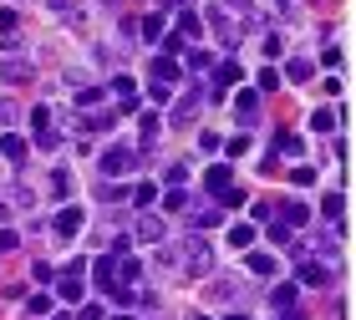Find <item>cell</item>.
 Listing matches in <instances>:
<instances>
[{"label":"cell","instance_id":"11","mask_svg":"<svg viewBox=\"0 0 356 320\" xmlns=\"http://www.w3.org/2000/svg\"><path fill=\"white\" fill-rule=\"evenodd\" d=\"M138 239H143V244H163V219L143 214V219H138Z\"/></svg>","mask_w":356,"mask_h":320},{"label":"cell","instance_id":"25","mask_svg":"<svg viewBox=\"0 0 356 320\" xmlns=\"http://www.w3.org/2000/svg\"><path fill=\"white\" fill-rule=\"evenodd\" d=\"M275 148H280L285 158H300V153H305V142H300L296 133H285V137H275Z\"/></svg>","mask_w":356,"mask_h":320},{"label":"cell","instance_id":"27","mask_svg":"<svg viewBox=\"0 0 356 320\" xmlns=\"http://www.w3.org/2000/svg\"><path fill=\"white\" fill-rule=\"evenodd\" d=\"M112 122H118V112H87V127H92V133H107Z\"/></svg>","mask_w":356,"mask_h":320},{"label":"cell","instance_id":"6","mask_svg":"<svg viewBox=\"0 0 356 320\" xmlns=\"http://www.w3.org/2000/svg\"><path fill=\"white\" fill-rule=\"evenodd\" d=\"M97 290L102 295L118 290V254H102V260H97Z\"/></svg>","mask_w":356,"mask_h":320},{"label":"cell","instance_id":"24","mask_svg":"<svg viewBox=\"0 0 356 320\" xmlns=\"http://www.w3.org/2000/svg\"><path fill=\"white\" fill-rule=\"evenodd\" d=\"M0 76H6V82H31V67H26V61H6Z\"/></svg>","mask_w":356,"mask_h":320},{"label":"cell","instance_id":"46","mask_svg":"<svg viewBox=\"0 0 356 320\" xmlns=\"http://www.w3.org/2000/svg\"><path fill=\"white\" fill-rule=\"evenodd\" d=\"M0 31H6V36H15V10H0Z\"/></svg>","mask_w":356,"mask_h":320},{"label":"cell","instance_id":"15","mask_svg":"<svg viewBox=\"0 0 356 320\" xmlns=\"http://www.w3.org/2000/svg\"><path fill=\"white\" fill-rule=\"evenodd\" d=\"M326 280H331V269H326V264L300 260V285H326Z\"/></svg>","mask_w":356,"mask_h":320},{"label":"cell","instance_id":"20","mask_svg":"<svg viewBox=\"0 0 356 320\" xmlns=\"http://www.w3.org/2000/svg\"><path fill=\"white\" fill-rule=\"evenodd\" d=\"M178 36H184V41L204 36V21H199V15H193V10H184V21H178Z\"/></svg>","mask_w":356,"mask_h":320},{"label":"cell","instance_id":"40","mask_svg":"<svg viewBox=\"0 0 356 320\" xmlns=\"http://www.w3.org/2000/svg\"><path fill=\"white\" fill-rule=\"evenodd\" d=\"M184 203H188V199H184V188H173V194L163 199V209H168V214H178V209H184Z\"/></svg>","mask_w":356,"mask_h":320},{"label":"cell","instance_id":"28","mask_svg":"<svg viewBox=\"0 0 356 320\" xmlns=\"http://www.w3.org/2000/svg\"><path fill=\"white\" fill-rule=\"evenodd\" d=\"M51 194H56V199H67V194H72V173H67V168H56V173H51Z\"/></svg>","mask_w":356,"mask_h":320},{"label":"cell","instance_id":"34","mask_svg":"<svg viewBox=\"0 0 356 320\" xmlns=\"http://www.w3.org/2000/svg\"><path fill=\"white\" fill-rule=\"evenodd\" d=\"M219 203H224V209H239V203H245V188H224Z\"/></svg>","mask_w":356,"mask_h":320},{"label":"cell","instance_id":"2","mask_svg":"<svg viewBox=\"0 0 356 320\" xmlns=\"http://www.w3.org/2000/svg\"><path fill=\"white\" fill-rule=\"evenodd\" d=\"M82 269H87V264H82V260H76V264L67 269V275H61V280H56V295H61V300H67V305H82V295H87V280H82Z\"/></svg>","mask_w":356,"mask_h":320},{"label":"cell","instance_id":"31","mask_svg":"<svg viewBox=\"0 0 356 320\" xmlns=\"http://www.w3.org/2000/svg\"><path fill=\"white\" fill-rule=\"evenodd\" d=\"M311 127H316V133H331V127H336V112H326V107H321L316 117H311Z\"/></svg>","mask_w":356,"mask_h":320},{"label":"cell","instance_id":"17","mask_svg":"<svg viewBox=\"0 0 356 320\" xmlns=\"http://www.w3.org/2000/svg\"><path fill=\"white\" fill-rule=\"evenodd\" d=\"M239 82V61H219V67H214V87L224 92V87H234Z\"/></svg>","mask_w":356,"mask_h":320},{"label":"cell","instance_id":"4","mask_svg":"<svg viewBox=\"0 0 356 320\" xmlns=\"http://www.w3.org/2000/svg\"><path fill=\"white\" fill-rule=\"evenodd\" d=\"M209 26H214V36H219L224 46H239V36H245V26H234L229 10H209Z\"/></svg>","mask_w":356,"mask_h":320},{"label":"cell","instance_id":"13","mask_svg":"<svg viewBox=\"0 0 356 320\" xmlns=\"http://www.w3.org/2000/svg\"><path fill=\"white\" fill-rule=\"evenodd\" d=\"M26 148H31V142H26L21 133H6V137H0V153H6L10 163H26Z\"/></svg>","mask_w":356,"mask_h":320},{"label":"cell","instance_id":"23","mask_svg":"<svg viewBox=\"0 0 356 320\" xmlns=\"http://www.w3.org/2000/svg\"><path fill=\"white\" fill-rule=\"evenodd\" d=\"M229 244H234V249H250V244H254V224H234V229H229Z\"/></svg>","mask_w":356,"mask_h":320},{"label":"cell","instance_id":"51","mask_svg":"<svg viewBox=\"0 0 356 320\" xmlns=\"http://www.w3.org/2000/svg\"><path fill=\"white\" fill-rule=\"evenodd\" d=\"M275 6H280V10H285V0H275Z\"/></svg>","mask_w":356,"mask_h":320},{"label":"cell","instance_id":"7","mask_svg":"<svg viewBox=\"0 0 356 320\" xmlns=\"http://www.w3.org/2000/svg\"><path fill=\"white\" fill-rule=\"evenodd\" d=\"M234 117H239V127H250L254 117H260V97H254V92H239L234 97Z\"/></svg>","mask_w":356,"mask_h":320},{"label":"cell","instance_id":"42","mask_svg":"<svg viewBox=\"0 0 356 320\" xmlns=\"http://www.w3.org/2000/svg\"><path fill=\"white\" fill-rule=\"evenodd\" d=\"M290 183L305 188V183H316V173H311V168H296V173H290Z\"/></svg>","mask_w":356,"mask_h":320},{"label":"cell","instance_id":"18","mask_svg":"<svg viewBox=\"0 0 356 320\" xmlns=\"http://www.w3.org/2000/svg\"><path fill=\"white\" fill-rule=\"evenodd\" d=\"M193 112H199V92H188V97L173 107V122H178V127H184V122H193Z\"/></svg>","mask_w":356,"mask_h":320},{"label":"cell","instance_id":"19","mask_svg":"<svg viewBox=\"0 0 356 320\" xmlns=\"http://www.w3.org/2000/svg\"><path fill=\"white\" fill-rule=\"evenodd\" d=\"M158 133H163V117H158V112H143V148H153Z\"/></svg>","mask_w":356,"mask_h":320},{"label":"cell","instance_id":"33","mask_svg":"<svg viewBox=\"0 0 356 320\" xmlns=\"http://www.w3.org/2000/svg\"><path fill=\"white\" fill-rule=\"evenodd\" d=\"M214 224H219V209H199L193 214V229H214Z\"/></svg>","mask_w":356,"mask_h":320},{"label":"cell","instance_id":"36","mask_svg":"<svg viewBox=\"0 0 356 320\" xmlns=\"http://www.w3.org/2000/svg\"><path fill=\"white\" fill-rule=\"evenodd\" d=\"M31 280H36V285H51L56 269H51V264H31Z\"/></svg>","mask_w":356,"mask_h":320},{"label":"cell","instance_id":"8","mask_svg":"<svg viewBox=\"0 0 356 320\" xmlns=\"http://www.w3.org/2000/svg\"><path fill=\"white\" fill-rule=\"evenodd\" d=\"M112 97H118V112H133V107H138V87H133V76H118V82H112Z\"/></svg>","mask_w":356,"mask_h":320},{"label":"cell","instance_id":"38","mask_svg":"<svg viewBox=\"0 0 356 320\" xmlns=\"http://www.w3.org/2000/svg\"><path fill=\"white\" fill-rule=\"evenodd\" d=\"M275 87H280V71L265 67V71H260V92H275Z\"/></svg>","mask_w":356,"mask_h":320},{"label":"cell","instance_id":"30","mask_svg":"<svg viewBox=\"0 0 356 320\" xmlns=\"http://www.w3.org/2000/svg\"><path fill=\"white\" fill-rule=\"evenodd\" d=\"M26 310H31V315H51V295H41V290H36V295L26 300Z\"/></svg>","mask_w":356,"mask_h":320},{"label":"cell","instance_id":"35","mask_svg":"<svg viewBox=\"0 0 356 320\" xmlns=\"http://www.w3.org/2000/svg\"><path fill=\"white\" fill-rule=\"evenodd\" d=\"M31 127H36V133H46V127H51V112H46V107H31Z\"/></svg>","mask_w":356,"mask_h":320},{"label":"cell","instance_id":"37","mask_svg":"<svg viewBox=\"0 0 356 320\" xmlns=\"http://www.w3.org/2000/svg\"><path fill=\"white\" fill-rule=\"evenodd\" d=\"M153 199H158V188H153V183H143V188H138V194H133V203H138V209H148V203H153Z\"/></svg>","mask_w":356,"mask_h":320},{"label":"cell","instance_id":"3","mask_svg":"<svg viewBox=\"0 0 356 320\" xmlns=\"http://www.w3.org/2000/svg\"><path fill=\"white\" fill-rule=\"evenodd\" d=\"M133 163H138L133 148H107V153H102V173H107V178H118V173H133Z\"/></svg>","mask_w":356,"mask_h":320},{"label":"cell","instance_id":"26","mask_svg":"<svg viewBox=\"0 0 356 320\" xmlns=\"http://www.w3.org/2000/svg\"><path fill=\"white\" fill-rule=\"evenodd\" d=\"M143 41H163V10H158V15H148V21H143Z\"/></svg>","mask_w":356,"mask_h":320},{"label":"cell","instance_id":"1","mask_svg":"<svg viewBox=\"0 0 356 320\" xmlns=\"http://www.w3.org/2000/svg\"><path fill=\"white\" fill-rule=\"evenodd\" d=\"M168 254H173V269H178V275H209V269H214V249H209L199 234L184 239V244L168 249Z\"/></svg>","mask_w":356,"mask_h":320},{"label":"cell","instance_id":"14","mask_svg":"<svg viewBox=\"0 0 356 320\" xmlns=\"http://www.w3.org/2000/svg\"><path fill=\"white\" fill-rule=\"evenodd\" d=\"M280 219H285V229H300V224H305V219H311V209H305V203H300V199H290V203H285V209H280Z\"/></svg>","mask_w":356,"mask_h":320},{"label":"cell","instance_id":"16","mask_svg":"<svg viewBox=\"0 0 356 320\" xmlns=\"http://www.w3.org/2000/svg\"><path fill=\"white\" fill-rule=\"evenodd\" d=\"M285 76H290V82H311V76H316V67H311L305 56H290V61H285Z\"/></svg>","mask_w":356,"mask_h":320},{"label":"cell","instance_id":"45","mask_svg":"<svg viewBox=\"0 0 356 320\" xmlns=\"http://www.w3.org/2000/svg\"><path fill=\"white\" fill-rule=\"evenodd\" d=\"M15 244H21V239H15V229H0V249H6V254H10Z\"/></svg>","mask_w":356,"mask_h":320},{"label":"cell","instance_id":"43","mask_svg":"<svg viewBox=\"0 0 356 320\" xmlns=\"http://www.w3.org/2000/svg\"><path fill=\"white\" fill-rule=\"evenodd\" d=\"M148 97H153V102H168V97H173V87H163V82H153V87H148Z\"/></svg>","mask_w":356,"mask_h":320},{"label":"cell","instance_id":"52","mask_svg":"<svg viewBox=\"0 0 356 320\" xmlns=\"http://www.w3.org/2000/svg\"><path fill=\"white\" fill-rule=\"evenodd\" d=\"M193 320H209V315H193Z\"/></svg>","mask_w":356,"mask_h":320},{"label":"cell","instance_id":"5","mask_svg":"<svg viewBox=\"0 0 356 320\" xmlns=\"http://www.w3.org/2000/svg\"><path fill=\"white\" fill-rule=\"evenodd\" d=\"M82 224H87V214L76 209V203H67V209L56 214V234L61 239H76V234H82Z\"/></svg>","mask_w":356,"mask_h":320},{"label":"cell","instance_id":"12","mask_svg":"<svg viewBox=\"0 0 356 320\" xmlns=\"http://www.w3.org/2000/svg\"><path fill=\"white\" fill-rule=\"evenodd\" d=\"M296 295H300V290H296V285H275V295H270V305H275V310H280V315H296Z\"/></svg>","mask_w":356,"mask_h":320},{"label":"cell","instance_id":"41","mask_svg":"<svg viewBox=\"0 0 356 320\" xmlns=\"http://www.w3.org/2000/svg\"><path fill=\"white\" fill-rule=\"evenodd\" d=\"M168 183H173V188H184V183H188V168H184V163H173V168H168Z\"/></svg>","mask_w":356,"mask_h":320},{"label":"cell","instance_id":"21","mask_svg":"<svg viewBox=\"0 0 356 320\" xmlns=\"http://www.w3.org/2000/svg\"><path fill=\"white\" fill-rule=\"evenodd\" d=\"M250 275H275V269H280V264H275V254H250Z\"/></svg>","mask_w":356,"mask_h":320},{"label":"cell","instance_id":"39","mask_svg":"<svg viewBox=\"0 0 356 320\" xmlns=\"http://www.w3.org/2000/svg\"><path fill=\"white\" fill-rule=\"evenodd\" d=\"M97 102H102V92H97V87H87V92H76V107H97Z\"/></svg>","mask_w":356,"mask_h":320},{"label":"cell","instance_id":"29","mask_svg":"<svg viewBox=\"0 0 356 320\" xmlns=\"http://www.w3.org/2000/svg\"><path fill=\"white\" fill-rule=\"evenodd\" d=\"M184 67L188 71H204V67H214V56H209V51H184Z\"/></svg>","mask_w":356,"mask_h":320},{"label":"cell","instance_id":"22","mask_svg":"<svg viewBox=\"0 0 356 320\" xmlns=\"http://www.w3.org/2000/svg\"><path fill=\"white\" fill-rule=\"evenodd\" d=\"M341 209H346V199H341V194H326V199H321V214H326L331 224H341Z\"/></svg>","mask_w":356,"mask_h":320},{"label":"cell","instance_id":"48","mask_svg":"<svg viewBox=\"0 0 356 320\" xmlns=\"http://www.w3.org/2000/svg\"><path fill=\"white\" fill-rule=\"evenodd\" d=\"M158 6H163V10H173V6H188V0H158Z\"/></svg>","mask_w":356,"mask_h":320},{"label":"cell","instance_id":"50","mask_svg":"<svg viewBox=\"0 0 356 320\" xmlns=\"http://www.w3.org/2000/svg\"><path fill=\"white\" fill-rule=\"evenodd\" d=\"M112 320H133V315H112Z\"/></svg>","mask_w":356,"mask_h":320},{"label":"cell","instance_id":"32","mask_svg":"<svg viewBox=\"0 0 356 320\" xmlns=\"http://www.w3.org/2000/svg\"><path fill=\"white\" fill-rule=\"evenodd\" d=\"M224 153H229V158H245V153H250V137H245V133L229 137V142H224Z\"/></svg>","mask_w":356,"mask_h":320},{"label":"cell","instance_id":"10","mask_svg":"<svg viewBox=\"0 0 356 320\" xmlns=\"http://www.w3.org/2000/svg\"><path fill=\"white\" fill-rule=\"evenodd\" d=\"M178 71H184V67H178L173 56H153V82H163V87H173V82H178Z\"/></svg>","mask_w":356,"mask_h":320},{"label":"cell","instance_id":"9","mask_svg":"<svg viewBox=\"0 0 356 320\" xmlns=\"http://www.w3.org/2000/svg\"><path fill=\"white\" fill-rule=\"evenodd\" d=\"M204 188H209V194H214V199L224 194V188H234V178H229V168H224V163H214V168L204 173Z\"/></svg>","mask_w":356,"mask_h":320},{"label":"cell","instance_id":"47","mask_svg":"<svg viewBox=\"0 0 356 320\" xmlns=\"http://www.w3.org/2000/svg\"><path fill=\"white\" fill-rule=\"evenodd\" d=\"M10 117H15V107H10V102H0V127H10Z\"/></svg>","mask_w":356,"mask_h":320},{"label":"cell","instance_id":"49","mask_svg":"<svg viewBox=\"0 0 356 320\" xmlns=\"http://www.w3.org/2000/svg\"><path fill=\"white\" fill-rule=\"evenodd\" d=\"M6 219H10V209H6V199H0V224H6Z\"/></svg>","mask_w":356,"mask_h":320},{"label":"cell","instance_id":"44","mask_svg":"<svg viewBox=\"0 0 356 320\" xmlns=\"http://www.w3.org/2000/svg\"><path fill=\"white\" fill-rule=\"evenodd\" d=\"M184 51V36H163V56H178Z\"/></svg>","mask_w":356,"mask_h":320}]
</instances>
